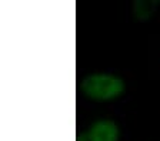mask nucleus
Segmentation results:
<instances>
[{
	"label": "nucleus",
	"instance_id": "1",
	"mask_svg": "<svg viewBox=\"0 0 160 141\" xmlns=\"http://www.w3.org/2000/svg\"><path fill=\"white\" fill-rule=\"evenodd\" d=\"M80 88L86 97L94 101H109L120 97L124 91L123 80L113 74L94 73L84 77Z\"/></svg>",
	"mask_w": 160,
	"mask_h": 141
},
{
	"label": "nucleus",
	"instance_id": "2",
	"mask_svg": "<svg viewBox=\"0 0 160 141\" xmlns=\"http://www.w3.org/2000/svg\"><path fill=\"white\" fill-rule=\"evenodd\" d=\"M89 141H119V125L112 120L96 121L86 133Z\"/></svg>",
	"mask_w": 160,
	"mask_h": 141
},
{
	"label": "nucleus",
	"instance_id": "3",
	"mask_svg": "<svg viewBox=\"0 0 160 141\" xmlns=\"http://www.w3.org/2000/svg\"><path fill=\"white\" fill-rule=\"evenodd\" d=\"M154 6L156 3H152V2H137L134 4V14L139 20H144L153 14Z\"/></svg>",
	"mask_w": 160,
	"mask_h": 141
},
{
	"label": "nucleus",
	"instance_id": "4",
	"mask_svg": "<svg viewBox=\"0 0 160 141\" xmlns=\"http://www.w3.org/2000/svg\"><path fill=\"white\" fill-rule=\"evenodd\" d=\"M77 141H89L86 133H84V134H77Z\"/></svg>",
	"mask_w": 160,
	"mask_h": 141
}]
</instances>
